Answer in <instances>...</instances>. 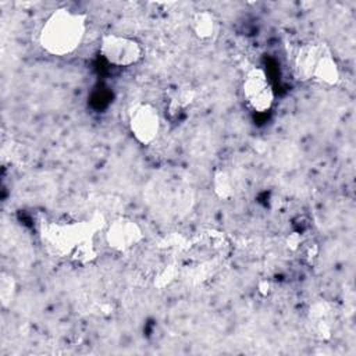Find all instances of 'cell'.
I'll return each mask as SVG.
<instances>
[{
	"label": "cell",
	"mask_w": 356,
	"mask_h": 356,
	"mask_svg": "<svg viewBox=\"0 0 356 356\" xmlns=\"http://www.w3.org/2000/svg\"><path fill=\"white\" fill-rule=\"evenodd\" d=\"M191 31L199 40H211L218 31V21L209 10L196 11L191 18Z\"/></svg>",
	"instance_id": "ba28073f"
},
{
	"label": "cell",
	"mask_w": 356,
	"mask_h": 356,
	"mask_svg": "<svg viewBox=\"0 0 356 356\" xmlns=\"http://www.w3.org/2000/svg\"><path fill=\"white\" fill-rule=\"evenodd\" d=\"M293 75L300 82H317L337 86L341 82V71L332 51L325 43L307 42L298 47L292 61Z\"/></svg>",
	"instance_id": "3957f363"
},
{
	"label": "cell",
	"mask_w": 356,
	"mask_h": 356,
	"mask_svg": "<svg viewBox=\"0 0 356 356\" xmlns=\"http://www.w3.org/2000/svg\"><path fill=\"white\" fill-rule=\"evenodd\" d=\"M211 188H213L214 195L221 200H227V199L232 197L234 181H232L231 174L225 170H217L211 179Z\"/></svg>",
	"instance_id": "30bf717a"
},
{
	"label": "cell",
	"mask_w": 356,
	"mask_h": 356,
	"mask_svg": "<svg viewBox=\"0 0 356 356\" xmlns=\"http://www.w3.org/2000/svg\"><path fill=\"white\" fill-rule=\"evenodd\" d=\"M241 89L243 100L249 108L256 113H266L271 110L275 100V93L268 75L263 68H250L243 76Z\"/></svg>",
	"instance_id": "8992f818"
},
{
	"label": "cell",
	"mask_w": 356,
	"mask_h": 356,
	"mask_svg": "<svg viewBox=\"0 0 356 356\" xmlns=\"http://www.w3.org/2000/svg\"><path fill=\"white\" fill-rule=\"evenodd\" d=\"M86 17L67 7L56 8L42 24L38 35L43 51L54 57L72 54L83 42Z\"/></svg>",
	"instance_id": "6da1fadb"
},
{
	"label": "cell",
	"mask_w": 356,
	"mask_h": 356,
	"mask_svg": "<svg viewBox=\"0 0 356 356\" xmlns=\"http://www.w3.org/2000/svg\"><path fill=\"white\" fill-rule=\"evenodd\" d=\"M96 257H97V249H96V245H95V238H92V239H88V241L82 242L74 250L70 260L76 263V264L85 266L88 263H92Z\"/></svg>",
	"instance_id": "7c38bea8"
},
{
	"label": "cell",
	"mask_w": 356,
	"mask_h": 356,
	"mask_svg": "<svg viewBox=\"0 0 356 356\" xmlns=\"http://www.w3.org/2000/svg\"><path fill=\"white\" fill-rule=\"evenodd\" d=\"M103 58L115 67H132L143 58V46L139 40L120 33H106L99 44Z\"/></svg>",
	"instance_id": "277c9868"
},
{
	"label": "cell",
	"mask_w": 356,
	"mask_h": 356,
	"mask_svg": "<svg viewBox=\"0 0 356 356\" xmlns=\"http://www.w3.org/2000/svg\"><path fill=\"white\" fill-rule=\"evenodd\" d=\"M128 128L135 140L143 146L152 145L160 135L161 115L149 102H136L128 108Z\"/></svg>",
	"instance_id": "5b68a950"
},
{
	"label": "cell",
	"mask_w": 356,
	"mask_h": 356,
	"mask_svg": "<svg viewBox=\"0 0 356 356\" xmlns=\"http://www.w3.org/2000/svg\"><path fill=\"white\" fill-rule=\"evenodd\" d=\"M106 224L103 216L99 213L85 220H50L42 224L40 239L51 256L70 259L82 242L95 238L99 231L104 229Z\"/></svg>",
	"instance_id": "7a4b0ae2"
},
{
	"label": "cell",
	"mask_w": 356,
	"mask_h": 356,
	"mask_svg": "<svg viewBox=\"0 0 356 356\" xmlns=\"http://www.w3.org/2000/svg\"><path fill=\"white\" fill-rule=\"evenodd\" d=\"M17 295V280L11 273L1 271L0 274V303L3 309H8Z\"/></svg>",
	"instance_id": "8fae6325"
},
{
	"label": "cell",
	"mask_w": 356,
	"mask_h": 356,
	"mask_svg": "<svg viewBox=\"0 0 356 356\" xmlns=\"http://www.w3.org/2000/svg\"><path fill=\"white\" fill-rule=\"evenodd\" d=\"M309 320L314 334L320 338H328L331 335V321H330V307L327 303H314L309 313Z\"/></svg>",
	"instance_id": "9c48e42d"
},
{
	"label": "cell",
	"mask_w": 356,
	"mask_h": 356,
	"mask_svg": "<svg viewBox=\"0 0 356 356\" xmlns=\"http://www.w3.org/2000/svg\"><path fill=\"white\" fill-rule=\"evenodd\" d=\"M104 241L110 249L124 253L143 241L142 227L131 217L120 216L108 221L103 229Z\"/></svg>",
	"instance_id": "52a82bcc"
}]
</instances>
